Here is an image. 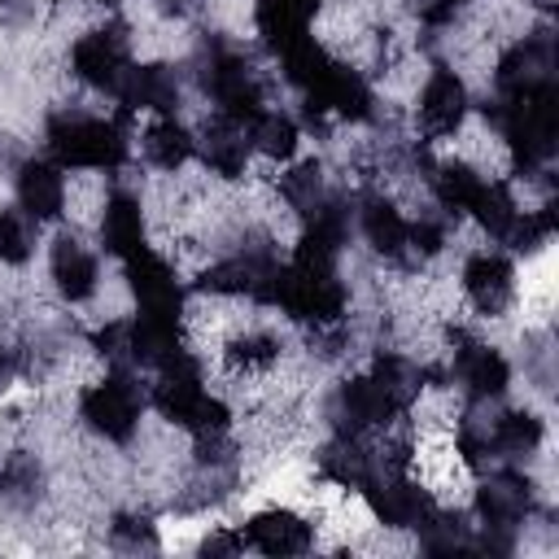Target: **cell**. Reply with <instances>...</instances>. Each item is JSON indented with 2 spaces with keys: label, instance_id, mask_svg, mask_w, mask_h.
Returning <instances> with one entry per match:
<instances>
[{
  "label": "cell",
  "instance_id": "obj_1",
  "mask_svg": "<svg viewBox=\"0 0 559 559\" xmlns=\"http://www.w3.org/2000/svg\"><path fill=\"white\" fill-rule=\"evenodd\" d=\"M153 402L166 419L192 428L197 437H223V428H227V406L201 389V371L183 349L157 367Z\"/></svg>",
  "mask_w": 559,
  "mask_h": 559
},
{
  "label": "cell",
  "instance_id": "obj_2",
  "mask_svg": "<svg viewBox=\"0 0 559 559\" xmlns=\"http://www.w3.org/2000/svg\"><path fill=\"white\" fill-rule=\"evenodd\" d=\"M258 301H271L280 310H288L301 323L328 328L341 319L345 310V288L336 284L332 271H310V266H271V275L262 280V288L253 293Z\"/></svg>",
  "mask_w": 559,
  "mask_h": 559
},
{
  "label": "cell",
  "instance_id": "obj_3",
  "mask_svg": "<svg viewBox=\"0 0 559 559\" xmlns=\"http://www.w3.org/2000/svg\"><path fill=\"white\" fill-rule=\"evenodd\" d=\"M48 148L61 166H92V170H114L127 157V140L114 122L105 118H83V114H61L48 127Z\"/></svg>",
  "mask_w": 559,
  "mask_h": 559
},
{
  "label": "cell",
  "instance_id": "obj_4",
  "mask_svg": "<svg viewBox=\"0 0 559 559\" xmlns=\"http://www.w3.org/2000/svg\"><path fill=\"white\" fill-rule=\"evenodd\" d=\"M205 87L214 92L223 118H231L240 127L262 114V87H258L253 70L236 52H210V61H205Z\"/></svg>",
  "mask_w": 559,
  "mask_h": 559
},
{
  "label": "cell",
  "instance_id": "obj_5",
  "mask_svg": "<svg viewBox=\"0 0 559 559\" xmlns=\"http://www.w3.org/2000/svg\"><path fill=\"white\" fill-rule=\"evenodd\" d=\"M83 419L100 437L127 441L135 432V419H140V393H135V384L122 371L109 376V380H100V384H92L83 393Z\"/></svg>",
  "mask_w": 559,
  "mask_h": 559
},
{
  "label": "cell",
  "instance_id": "obj_6",
  "mask_svg": "<svg viewBox=\"0 0 559 559\" xmlns=\"http://www.w3.org/2000/svg\"><path fill=\"white\" fill-rule=\"evenodd\" d=\"M306 96H310V118L314 114H341V118H367L371 114V92H367V83H362V74L358 70H349V66H341V61H332L310 87H306Z\"/></svg>",
  "mask_w": 559,
  "mask_h": 559
},
{
  "label": "cell",
  "instance_id": "obj_7",
  "mask_svg": "<svg viewBox=\"0 0 559 559\" xmlns=\"http://www.w3.org/2000/svg\"><path fill=\"white\" fill-rule=\"evenodd\" d=\"M74 74L87 83V87H109L118 92L122 74H127V39L118 26L109 31H92L74 44Z\"/></svg>",
  "mask_w": 559,
  "mask_h": 559
},
{
  "label": "cell",
  "instance_id": "obj_8",
  "mask_svg": "<svg viewBox=\"0 0 559 559\" xmlns=\"http://www.w3.org/2000/svg\"><path fill=\"white\" fill-rule=\"evenodd\" d=\"M463 114H467V87H463V79L454 70H437L424 83V92H419V131L428 140H441V135L459 131Z\"/></svg>",
  "mask_w": 559,
  "mask_h": 559
},
{
  "label": "cell",
  "instance_id": "obj_9",
  "mask_svg": "<svg viewBox=\"0 0 559 559\" xmlns=\"http://www.w3.org/2000/svg\"><path fill=\"white\" fill-rule=\"evenodd\" d=\"M367 502L376 511V520L393 524V528H411V524H424V515L432 511L428 493L411 480H402L397 472H384V476H371L367 480Z\"/></svg>",
  "mask_w": 559,
  "mask_h": 559
},
{
  "label": "cell",
  "instance_id": "obj_10",
  "mask_svg": "<svg viewBox=\"0 0 559 559\" xmlns=\"http://www.w3.org/2000/svg\"><path fill=\"white\" fill-rule=\"evenodd\" d=\"M127 280H131V293H135V301H140L144 314H179L175 271L157 253H148V249L131 253L127 258Z\"/></svg>",
  "mask_w": 559,
  "mask_h": 559
},
{
  "label": "cell",
  "instance_id": "obj_11",
  "mask_svg": "<svg viewBox=\"0 0 559 559\" xmlns=\"http://www.w3.org/2000/svg\"><path fill=\"white\" fill-rule=\"evenodd\" d=\"M463 288H467V297H472V306H476L480 314H498V310H507V301H511V293H515V275H511L507 258H498V253H476V258L463 266Z\"/></svg>",
  "mask_w": 559,
  "mask_h": 559
},
{
  "label": "cell",
  "instance_id": "obj_12",
  "mask_svg": "<svg viewBox=\"0 0 559 559\" xmlns=\"http://www.w3.org/2000/svg\"><path fill=\"white\" fill-rule=\"evenodd\" d=\"M179 354V314H135L127 323V358L144 367H162Z\"/></svg>",
  "mask_w": 559,
  "mask_h": 559
},
{
  "label": "cell",
  "instance_id": "obj_13",
  "mask_svg": "<svg viewBox=\"0 0 559 559\" xmlns=\"http://www.w3.org/2000/svg\"><path fill=\"white\" fill-rule=\"evenodd\" d=\"M240 537L262 555H301L310 546V524L293 511H258Z\"/></svg>",
  "mask_w": 559,
  "mask_h": 559
},
{
  "label": "cell",
  "instance_id": "obj_14",
  "mask_svg": "<svg viewBox=\"0 0 559 559\" xmlns=\"http://www.w3.org/2000/svg\"><path fill=\"white\" fill-rule=\"evenodd\" d=\"M319 13V0H258L253 22L262 31V39L280 52L288 44H297L310 31V17Z\"/></svg>",
  "mask_w": 559,
  "mask_h": 559
},
{
  "label": "cell",
  "instance_id": "obj_15",
  "mask_svg": "<svg viewBox=\"0 0 559 559\" xmlns=\"http://www.w3.org/2000/svg\"><path fill=\"white\" fill-rule=\"evenodd\" d=\"M17 201H22V214L35 218V223L57 218L61 214V201H66L61 170L52 162H26L17 170Z\"/></svg>",
  "mask_w": 559,
  "mask_h": 559
},
{
  "label": "cell",
  "instance_id": "obj_16",
  "mask_svg": "<svg viewBox=\"0 0 559 559\" xmlns=\"http://www.w3.org/2000/svg\"><path fill=\"white\" fill-rule=\"evenodd\" d=\"M546 79H550V44L546 39H524L498 61V92L502 96L528 92Z\"/></svg>",
  "mask_w": 559,
  "mask_h": 559
},
{
  "label": "cell",
  "instance_id": "obj_17",
  "mask_svg": "<svg viewBox=\"0 0 559 559\" xmlns=\"http://www.w3.org/2000/svg\"><path fill=\"white\" fill-rule=\"evenodd\" d=\"M100 245L118 258H131L144 249V214H140V201L118 192L105 201V214H100Z\"/></svg>",
  "mask_w": 559,
  "mask_h": 559
},
{
  "label": "cell",
  "instance_id": "obj_18",
  "mask_svg": "<svg viewBox=\"0 0 559 559\" xmlns=\"http://www.w3.org/2000/svg\"><path fill=\"white\" fill-rule=\"evenodd\" d=\"M118 96L131 109H157V114H166L179 100V83H175V74L166 66H135V70L127 66V74L118 83Z\"/></svg>",
  "mask_w": 559,
  "mask_h": 559
},
{
  "label": "cell",
  "instance_id": "obj_19",
  "mask_svg": "<svg viewBox=\"0 0 559 559\" xmlns=\"http://www.w3.org/2000/svg\"><path fill=\"white\" fill-rule=\"evenodd\" d=\"M528 480L515 476V472H502L493 480H485V489L476 493V507L485 515V524H502V528H515L528 511Z\"/></svg>",
  "mask_w": 559,
  "mask_h": 559
},
{
  "label": "cell",
  "instance_id": "obj_20",
  "mask_svg": "<svg viewBox=\"0 0 559 559\" xmlns=\"http://www.w3.org/2000/svg\"><path fill=\"white\" fill-rule=\"evenodd\" d=\"M52 280L66 301H83L96 293V258L74 236H61L52 249Z\"/></svg>",
  "mask_w": 559,
  "mask_h": 559
},
{
  "label": "cell",
  "instance_id": "obj_21",
  "mask_svg": "<svg viewBox=\"0 0 559 559\" xmlns=\"http://www.w3.org/2000/svg\"><path fill=\"white\" fill-rule=\"evenodd\" d=\"M459 380L467 384V393H472L476 402H489V397H498V393L507 389L511 367H507V358H502L498 349H489V345H467V349H459Z\"/></svg>",
  "mask_w": 559,
  "mask_h": 559
},
{
  "label": "cell",
  "instance_id": "obj_22",
  "mask_svg": "<svg viewBox=\"0 0 559 559\" xmlns=\"http://www.w3.org/2000/svg\"><path fill=\"white\" fill-rule=\"evenodd\" d=\"M271 253H240V258H227L218 266H210L201 275V288L210 293H258L262 280L271 275Z\"/></svg>",
  "mask_w": 559,
  "mask_h": 559
},
{
  "label": "cell",
  "instance_id": "obj_23",
  "mask_svg": "<svg viewBox=\"0 0 559 559\" xmlns=\"http://www.w3.org/2000/svg\"><path fill=\"white\" fill-rule=\"evenodd\" d=\"M245 153H249L245 127L218 114V118L205 127V162H210L223 179H236V175L245 170Z\"/></svg>",
  "mask_w": 559,
  "mask_h": 559
},
{
  "label": "cell",
  "instance_id": "obj_24",
  "mask_svg": "<svg viewBox=\"0 0 559 559\" xmlns=\"http://www.w3.org/2000/svg\"><path fill=\"white\" fill-rule=\"evenodd\" d=\"M362 231H367V240H371L380 253H389V258H397V253L406 249V218L397 214L393 201L371 197V201L362 205Z\"/></svg>",
  "mask_w": 559,
  "mask_h": 559
},
{
  "label": "cell",
  "instance_id": "obj_25",
  "mask_svg": "<svg viewBox=\"0 0 559 559\" xmlns=\"http://www.w3.org/2000/svg\"><path fill=\"white\" fill-rule=\"evenodd\" d=\"M144 153H148L153 166L175 170V166L188 162V153H192V135H188L175 118H157V122L144 131Z\"/></svg>",
  "mask_w": 559,
  "mask_h": 559
},
{
  "label": "cell",
  "instance_id": "obj_26",
  "mask_svg": "<svg viewBox=\"0 0 559 559\" xmlns=\"http://www.w3.org/2000/svg\"><path fill=\"white\" fill-rule=\"evenodd\" d=\"M472 214L480 218V227L493 240H507L515 231V223H520V205H515L511 188H502V183H485L480 197H476V205H472Z\"/></svg>",
  "mask_w": 559,
  "mask_h": 559
},
{
  "label": "cell",
  "instance_id": "obj_27",
  "mask_svg": "<svg viewBox=\"0 0 559 559\" xmlns=\"http://www.w3.org/2000/svg\"><path fill=\"white\" fill-rule=\"evenodd\" d=\"M319 467H323V476L336 480V485H367V480H371V454H367L354 437L328 445V454H323Z\"/></svg>",
  "mask_w": 559,
  "mask_h": 559
},
{
  "label": "cell",
  "instance_id": "obj_28",
  "mask_svg": "<svg viewBox=\"0 0 559 559\" xmlns=\"http://www.w3.org/2000/svg\"><path fill=\"white\" fill-rule=\"evenodd\" d=\"M432 188H437V201H441L450 214H467V210L476 205V197H480V188H485V183H480L463 162H450V166H441V170H437Z\"/></svg>",
  "mask_w": 559,
  "mask_h": 559
},
{
  "label": "cell",
  "instance_id": "obj_29",
  "mask_svg": "<svg viewBox=\"0 0 559 559\" xmlns=\"http://www.w3.org/2000/svg\"><path fill=\"white\" fill-rule=\"evenodd\" d=\"M542 441V419L528 411H511L493 419V454H528Z\"/></svg>",
  "mask_w": 559,
  "mask_h": 559
},
{
  "label": "cell",
  "instance_id": "obj_30",
  "mask_svg": "<svg viewBox=\"0 0 559 559\" xmlns=\"http://www.w3.org/2000/svg\"><path fill=\"white\" fill-rule=\"evenodd\" d=\"M280 57H284V74H288V83H297V87H310V83L332 66V57H328L310 35H301V39L288 44V48H280Z\"/></svg>",
  "mask_w": 559,
  "mask_h": 559
},
{
  "label": "cell",
  "instance_id": "obj_31",
  "mask_svg": "<svg viewBox=\"0 0 559 559\" xmlns=\"http://www.w3.org/2000/svg\"><path fill=\"white\" fill-rule=\"evenodd\" d=\"M275 354H280V341L266 336V332H245L227 345V362L236 371H266L275 362Z\"/></svg>",
  "mask_w": 559,
  "mask_h": 559
},
{
  "label": "cell",
  "instance_id": "obj_32",
  "mask_svg": "<svg viewBox=\"0 0 559 559\" xmlns=\"http://www.w3.org/2000/svg\"><path fill=\"white\" fill-rule=\"evenodd\" d=\"M253 144H258L266 157H293V148H297V127H293V118L258 114V118H253Z\"/></svg>",
  "mask_w": 559,
  "mask_h": 559
},
{
  "label": "cell",
  "instance_id": "obj_33",
  "mask_svg": "<svg viewBox=\"0 0 559 559\" xmlns=\"http://www.w3.org/2000/svg\"><path fill=\"white\" fill-rule=\"evenodd\" d=\"M280 192H284V201H288L293 210H301V214H314V210H319V201H323V188H319V166H314V162L297 166L293 175H284Z\"/></svg>",
  "mask_w": 559,
  "mask_h": 559
},
{
  "label": "cell",
  "instance_id": "obj_34",
  "mask_svg": "<svg viewBox=\"0 0 559 559\" xmlns=\"http://www.w3.org/2000/svg\"><path fill=\"white\" fill-rule=\"evenodd\" d=\"M31 258V223L22 210H0V262H26Z\"/></svg>",
  "mask_w": 559,
  "mask_h": 559
},
{
  "label": "cell",
  "instance_id": "obj_35",
  "mask_svg": "<svg viewBox=\"0 0 559 559\" xmlns=\"http://www.w3.org/2000/svg\"><path fill=\"white\" fill-rule=\"evenodd\" d=\"M0 485H4V493H9V498H31V493H35V485H39V467H35L31 459H9V467H4Z\"/></svg>",
  "mask_w": 559,
  "mask_h": 559
},
{
  "label": "cell",
  "instance_id": "obj_36",
  "mask_svg": "<svg viewBox=\"0 0 559 559\" xmlns=\"http://www.w3.org/2000/svg\"><path fill=\"white\" fill-rule=\"evenodd\" d=\"M114 542L127 546V550H153V546H157L153 524H148V520H135V515H118V520H114Z\"/></svg>",
  "mask_w": 559,
  "mask_h": 559
},
{
  "label": "cell",
  "instance_id": "obj_37",
  "mask_svg": "<svg viewBox=\"0 0 559 559\" xmlns=\"http://www.w3.org/2000/svg\"><path fill=\"white\" fill-rule=\"evenodd\" d=\"M441 245H445V227H441V223H432V218L406 223V249H411V253L428 258V253H437Z\"/></svg>",
  "mask_w": 559,
  "mask_h": 559
},
{
  "label": "cell",
  "instance_id": "obj_38",
  "mask_svg": "<svg viewBox=\"0 0 559 559\" xmlns=\"http://www.w3.org/2000/svg\"><path fill=\"white\" fill-rule=\"evenodd\" d=\"M245 546V537H231V533H210L201 542V555H236Z\"/></svg>",
  "mask_w": 559,
  "mask_h": 559
},
{
  "label": "cell",
  "instance_id": "obj_39",
  "mask_svg": "<svg viewBox=\"0 0 559 559\" xmlns=\"http://www.w3.org/2000/svg\"><path fill=\"white\" fill-rule=\"evenodd\" d=\"M4 371H9V349L0 345V376H4Z\"/></svg>",
  "mask_w": 559,
  "mask_h": 559
},
{
  "label": "cell",
  "instance_id": "obj_40",
  "mask_svg": "<svg viewBox=\"0 0 559 559\" xmlns=\"http://www.w3.org/2000/svg\"><path fill=\"white\" fill-rule=\"evenodd\" d=\"M100 4H118V0H100Z\"/></svg>",
  "mask_w": 559,
  "mask_h": 559
},
{
  "label": "cell",
  "instance_id": "obj_41",
  "mask_svg": "<svg viewBox=\"0 0 559 559\" xmlns=\"http://www.w3.org/2000/svg\"><path fill=\"white\" fill-rule=\"evenodd\" d=\"M450 4H463V0H450Z\"/></svg>",
  "mask_w": 559,
  "mask_h": 559
},
{
  "label": "cell",
  "instance_id": "obj_42",
  "mask_svg": "<svg viewBox=\"0 0 559 559\" xmlns=\"http://www.w3.org/2000/svg\"><path fill=\"white\" fill-rule=\"evenodd\" d=\"M0 4H4V0H0Z\"/></svg>",
  "mask_w": 559,
  "mask_h": 559
}]
</instances>
